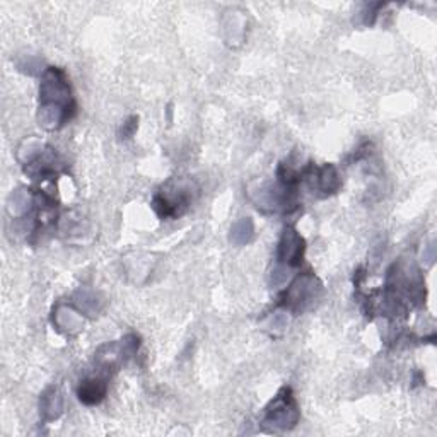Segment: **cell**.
<instances>
[{
  "instance_id": "cell-18",
  "label": "cell",
  "mask_w": 437,
  "mask_h": 437,
  "mask_svg": "<svg viewBox=\"0 0 437 437\" xmlns=\"http://www.w3.org/2000/svg\"><path fill=\"white\" fill-rule=\"evenodd\" d=\"M227 21H229V26H226V31H231L233 33V35H231V38L229 40H233V41H239L242 38V35H245V28H238V24H242V17H239V16H236V14H233V13H229V16H227Z\"/></svg>"
},
{
  "instance_id": "cell-15",
  "label": "cell",
  "mask_w": 437,
  "mask_h": 437,
  "mask_svg": "<svg viewBox=\"0 0 437 437\" xmlns=\"http://www.w3.org/2000/svg\"><path fill=\"white\" fill-rule=\"evenodd\" d=\"M316 181H318V188L324 193H335L342 185L338 176V171L333 164H327L320 170L318 176H316Z\"/></svg>"
},
{
  "instance_id": "cell-21",
  "label": "cell",
  "mask_w": 437,
  "mask_h": 437,
  "mask_svg": "<svg viewBox=\"0 0 437 437\" xmlns=\"http://www.w3.org/2000/svg\"><path fill=\"white\" fill-rule=\"evenodd\" d=\"M434 258H436V246H434V242H431V245H427L424 248V253H422V260H424L427 265H431L432 261H434Z\"/></svg>"
},
{
  "instance_id": "cell-4",
  "label": "cell",
  "mask_w": 437,
  "mask_h": 437,
  "mask_svg": "<svg viewBox=\"0 0 437 437\" xmlns=\"http://www.w3.org/2000/svg\"><path fill=\"white\" fill-rule=\"evenodd\" d=\"M137 349H139V338L135 335H129L119 342L99 347L96 352V362L104 369H118L126 358L135 354Z\"/></svg>"
},
{
  "instance_id": "cell-1",
  "label": "cell",
  "mask_w": 437,
  "mask_h": 437,
  "mask_svg": "<svg viewBox=\"0 0 437 437\" xmlns=\"http://www.w3.org/2000/svg\"><path fill=\"white\" fill-rule=\"evenodd\" d=\"M299 420L297 403L290 390H283L265 410L263 424L274 431H289Z\"/></svg>"
},
{
  "instance_id": "cell-17",
  "label": "cell",
  "mask_w": 437,
  "mask_h": 437,
  "mask_svg": "<svg viewBox=\"0 0 437 437\" xmlns=\"http://www.w3.org/2000/svg\"><path fill=\"white\" fill-rule=\"evenodd\" d=\"M149 270H151V267H149L147 256L137 255L135 260H132V267L129 265V274L135 275L137 282H140V277H147Z\"/></svg>"
},
{
  "instance_id": "cell-8",
  "label": "cell",
  "mask_w": 437,
  "mask_h": 437,
  "mask_svg": "<svg viewBox=\"0 0 437 437\" xmlns=\"http://www.w3.org/2000/svg\"><path fill=\"white\" fill-rule=\"evenodd\" d=\"M53 323L63 333H77L84 327V318H82L81 311L74 309L72 306H58L53 313Z\"/></svg>"
},
{
  "instance_id": "cell-9",
  "label": "cell",
  "mask_w": 437,
  "mask_h": 437,
  "mask_svg": "<svg viewBox=\"0 0 437 437\" xmlns=\"http://www.w3.org/2000/svg\"><path fill=\"white\" fill-rule=\"evenodd\" d=\"M69 118V108L60 104H41L38 122L44 130H57Z\"/></svg>"
},
{
  "instance_id": "cell-19",
  "label": "cell",
  "mask_w": 437,
  "mask_h": 437,
  "mask_svg": "<svg viewBox=\"0 0 437 437\" xmlns=\"http://www.w3.org/2000/svg\"><path fill=\"white\" fill-rule=\"evenodd\" d=\"M289 275H290V267L279 263L277 267L270 272V286H274V287L282 286V283H286V280L289 279Z\"/></svg>"
},
{
  "instance_id": "cell-3",
  "label": "cell",
  "mask_w": 437,
  "mask_h": 437,
  "mask_svg": "<svg viewBox=\"0 0 437 437\" xmlns=\"http://www.w3.org/2000/svg\"><path fill=\"white\" fill-rule=\"evenodd\" d=\"M40 101L41 104H60V106H70L72 94L70 85L67 82L65 74L60 69H48L43 74V81L40 85Z\"/></svg>"
},
{
  "instance_id": "cell-14",
  "label": "cell",
  "mask_w": 437,
  "mask_h": 437,
  "mask_svg": "<svg viewBox=\"0 0 437 437\" xmlns=\"http://www.w3.org/2000/svg\"><path fill=\"white\" fill-rule=\"evenodd\" d=\"M43 154V142L38 137H28L17 147V159L22 164H31Z\"/></svg>"
},
{
  "instance_id": "cell-20",
  "label": "cell",
  "mask_w": 437,
  "mask_h": 437,
  "mask_svg": "<svg viewBox=\"0 0 437 437\" xmlns=\"http://www.w3.org/2000/svg\"><path fill=\"white\" fill-rule=\"evenodd\" d=\"M137 126H139V118L132 117L126 119V122L123 123L122 130H119V139L126 140L130 139V137H133V133L137 132Z\"/></svg>"
},
{
  "instance_id": "cell-5",
  "label": "cell",
  "mask_w": 437,
  "mask_h": 437,
  "mask_svg": "<svg viewBox=\"0 0 437 437\" xmlns=\"http://www.w3.org/2000/svg\"><path fill=\"white\" fill-rule=\"evenodd\" d=\"M248 197L260 211H277L283 204V192L270 181H253L248 185Z\"/></svg>"
},
{
  "instance_id": "cell-6",
  "label": "cell",
  "mask_w": 437,
  "mask_h": 437,
  "mask_svg": "<svg viewBox=\"0 0 437 437\" xmlns=\"http://www.w3.org/2000/svg\"><path fill=\"white\" fill-rule=\"evenodd\" d=\"M302 253H304V239L297 234L296 229L287 227L280 238L277 260L279 263L287 265V267H296L302 261Z\"/></svg>"
},
{
  "instance_id": "cell-2",
  "label": "cell",
  "mask_w": 437,
  "mask_h": 437,
  "mask_svg": "<svg viewBox=\"0 0 437 437\" xmlns=\"http://www.w3.org/2000/svg\"><path fill=\"white\" fill-rule=\"evenodd\" d=\"M323 286L315 275L304 274L290 286L286 294V306L294 313H302L311 308L321 297Z\"/></svg>"
},
{
  "instance_id": "cell-16",
  "label": "cell",
  "mask_w": 437,
  "mask_h": 437,
  "mask_svg": "<svg viewBox=\"0 0 437 437\" xmlns=\"http://www.w3.org/2000/svg\"><path fill=\"white\" fill-rule=\"evenodd\" d=\"M290 318H289V313L287 311H274L272 315H268L267 318L263 320V330H267L270 335H283L289 328Z\"/></svg>"
},
{
  "instance_id": "cell-10",
  "label": "cell",
  "mask_w": 437,
  "mask_h": 437,
  "mask_svg": "<svg viewBox=\"0 0 437 437\" xmlns=\"http://www.w3.org/2000/svg\"><path fill=\"white\" fill-rule=\"evenodd\" d=\"M33 204V197L29 193V190L26 188H16L10 193L9 200H7V212H9L10 217L21 219L24 217L29 212Z\"/></svg>"
},
{
  "instance_id": "cell-11",
  "label": "cell",
  "mask_w": 437,
  "mask_h": 437,
  "mask_svg": "<svg viewBox=\"0 0 437 437\" xmlns=\"http://www.w3.org/2000/svg\"><path fill=\"white\" fill-rule=\"evenodd\" d=\"M106 383L101 379H85L79 386V399L85 405H98V403L106 397Z\"/></svg>"
},
{
  "instance_id": "cell-12",
  "label": "cell",
  "mask_w": 437,
  "mask_h": 437,
  "mask_svg": "<svg viewBox=\"0 0 437 437\" xmlns=\"http://www.w3.org/2000/svg\"><path fill=\"white\" fill-rule=\"evenodd\" d=\"M253 238H255V224H253L252 217H241L231 227L229 241L238 248L249 245Z\"/></svg>"
},
{
  "instance_id": "cell-7",
  "label": "cell",
  "mask_w": 437,
  "mask_h": 437,
  "mask_svg": "<svg viewBox=\"0 0 437 437\" xmlns=\"http://www.w3.org/2000/svg\"><path fill=\"white\" fill-rule=\"evenodd\" d=\"M63 412V395L57 386H50L40 398V415L44 422L57 420Z\"/></svg>"
},
{
  "instance_id": "cell-13",
  "label": "cell",
  "mask_w": 437,
  "mask_h": 437,
  "mask_svg": "<svg viewBox=\"0 0 437 437\" xmlns=\"http://www.w3.org/2000/svg\"><path fill=\"white\" fill-rule=\"evenodd\" d=\"M74 302L79 308L81 313H85L89 316H96L103 308V301L94 290L91 289H79L74 296Z\"/></svg>"
}]
</instances>
